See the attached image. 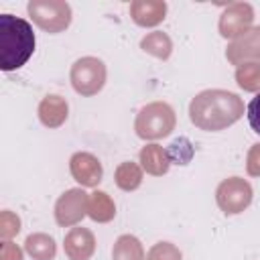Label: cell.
I'll return each mask as SVG.
<instances>
[{
  "instance_id": "obj_1",
  "label": "cell",
  "mask_w": 260,
  "mask_h": 260,
  "mask_svg": "<svg viewBox=\"0 0 260 260\" xmlns=\"http://www.w3.org/2000/svg\"><path fill=\"white\" fill-rule=\"evenodd\" d=\"M244 116V102L228 89H203L189 102V120L205 132H219Z\"/></svg>"
},
{
  "instance_id": "obj_2",
  "label": "cell",
  "mask_w": 260,
  "mask_h": 260,
  "mask_svg": "<svg viewBox=\"0 0 260 260\" xmlns=\"http://www.w3.org/2000/svg\"><path fill=\"white\" fill-rule=\"evenodd\" d=\"M32 26L14 14H0V69L14 71L22 67L35 53Z\"/></svg>"
},
{
  "instance_id": "obj_3",
  "label": "cell",
  "mask_w": 260,
  "mask_h": 260,
  "mask_svg": "<svg viewBox=\"0 0 260 260\" xmlns=\"http://www.w3.org/2000/svg\"><path fill=\"white\" fill-rule=\"evenodd\" d=\"M177 124V116L171 104L150 102L140 108L134 120V132L142 140H160L167 138Z\"/></svg>"
},
{
  "instance_id": "obj_4",
  "label": "cell",
  "mask_w": 260,
  "mask_h": 260,
  "mask_svg": "<svg viewBox=\"0 0 260 260\" xmlns=\"http://www.w3.org/2000/svg\"><path fill=\"white\" fill-rule=\"evenodd\" d=\"M26 12L32 22L49 35L63 32L73 18L71 6L65 0H30L26 4Z\"/></svg>"
},
{
  "instance_id": "obj_5",
  "label": "cell",
  "mask_w": 260,
  "mask_h": 260,
  "mask_svg": "<svg viewBox=\"0 0 260 260\" xmlns=\"http://www.w3.org/2000/svg\"><path fill=\"white\" fill-rule=\"evenodd\" d=\"M108 69L106 63L98 57H81L77 59L69 69V81L75 93L83 98H91L100 93L106 85Z\"/></svg>"
},
{
  "instance_id": "obj_6",
  "label": "cell",
  "mask_w": 260,
  "mask_h": 260,
  "mask_svg": "<svg viewBox=\"0 0 260 260\" xmlns=\"http://www.w3.org/2000/svg\"><path fill=\"white\" fill-rule=\"evenodd\" d=\"M252 195H254L252 185L242 177H228L215 189L217 207L225 215H238L246 211L252 203Z\"/></svg>"
},
{
  "instance_id": "obj_7",
  "label": "cell",
  "mask_w": 260,
  "mask_h": 260,
  "mask_svg": "<svg viewBox=\"0 0 260 260\" xmlns=\"http://www.w3.org/2000/svg\"><path fill=\"white\" fill-rule=\"evenodd\" d=\"M254 24V8L248 2H232L219 14L217 30L223 39L236 41L246 35Z\"/></svg>"
},
{
  "instance_id": "obj_8",
  "label": "cell",
  "mask_w": 260,
  "mask_h": 260,
  "mask_svg": "<svg viewBox=\"0 0 260 260\" xmlns=\"http://www.w3.org/2000/svg\"><path fill=\"white\" fill-rule=\"evenodd\" d=\"M87 193L81 187L67 189L55 203V221L61 228L77 225L87 215Z\"/></svg>"
},
{
  "instance_id": "obj_9",
  "label": "cell",
  "mask_w": 260,
  "mask_h": 260,
  "mask_svg": "<svg viewBox=\"0 0 260 260\" xmlns=\"http://www.w3.org/2000/svg\"><path fill=\"white\" fill-rule=\"evenodd\" d=\"M69 173L81 187H98L104 177V167L95 154L79 150L69 158Z\"/></svg>"
},
{
  "instance_id": "obj_10",
  "label": "cell",
  "mask_w": 260,
  "mask_h": 260,
  "mask_svg": "<svg viewBox=\"0 0 260 260\" xmlns=\"http://www.w3.org/2000/svg\"><path fill=\"white\" fill-rule=\"evenodd\" d=\"M225 59L232 65L260 63V26H252L246 35L232 41L225 49Z\"/></svg>"
},
{
  "instance_id": "obj_11",
  "label": "cell",
  "mask_w": 260,
  "mask_h": 260,
  "mask_svg": "<svg viewBox=\"0 0 260 260\" xmlns=\"http://www.w3.org/2000/svg\"><path fill=\"white\" fill-rule=\"evenodd\" d=\"M63 250L69 260H89L95 252V236L87 228H71L65 234Z\"/></svg>"
},
{
  "instance_id": "obj_12",
  "label": "cell",
  "mask_w": 260,
  "mask_h": 260,
  "mask_svg": "<svg viewBox=\"0 0 260 260\" xmlns=\"http://www.w3.org/2000/svg\"><path fill=\"white\" fill-rule=\"evenodd\" d=\"M167 16V2L165 0H134L130 2V18L134 24L142 28L156 26Z\"/></svg>"
},
{
  "instance_id": "obj_13",
  "label": "cell",
  "mask_w": 260,
  "mask_h": 260,
  "mask_svg": "<svg viewBox=\"0 0 260 260\" xmlns=\"http://www.w3.org/2000/svg\"><path fill=\"white\" fill-rule=\"evenodd\" d=\"M37 114L45 128H59L65 124V120L69 116V104L65 98H61L57 93H49L41 100Z\"/></svg>"
},
{
  "instance_id": "obj_14",
  "label": "cell",
  "mask_w": 260,
  "mask_h": 260,
  "mask_svg": "<svg viewBox=\"0 0 260 260\" xmlns=\"http://www.w3.org/2000/svg\"><path fill=\"white\" fill-rule=\"evenodd\" d=\"M138 160H140L142 171H146V173L152 175V177H162V175H167L169 169H171V162H173L169 150L162 148L160 144H154V142H150V144H146V146L140 148Z\"/></svg>"
},
{
  "instance_id": "obj_15",
  "label": "cell",
  "mask_w": 260,
  "mask_h": 260,
  "mask_svg": "<svg viewBox=\"0 0 260 260\" xmlns=\"http://www.w3.org/2000/svg\"><path fill=\"white\" fill-rule=\"evenodd\" d=\"M87 215L98 221V223H108L116 217V203L114 199L102 191V189H95L89 193L87 197Z\"/></svg>"
},
{
  "instance_id": "obj_16",
  "label": "cell",
  "mask_w": 260,
  "mask_h": 260,
  "mask_svg": "<svg viewBox=\"0 0 260 260\" xmlns=\"http://www.w3.org/2000/svg\"><path fill=\"white\" fill-rule=\"evenodd\" d=\"M24 252L32 260H53L57 256V244H55L53 236L37 232L24 240Z\"/></svg>"
},
{
  "instance_id": "obj_17",
  "label": "cell",
  "mask_w": 260,
  "mask_h": 260,
  "mask_svg": "<svg viewBox=\"0 0 260 260\" xmlns=\"http://www.w3.org/2000/svg\"><path fill=\"white\" fill-rule=\"evenodd\" d=\"M140 49L160 61H167L173 53V41L167 32L162 30H152V32H146L140 41Z\"/></svg>"
},
{
  "instance_id": "obj_18",
  "label": "cell",
  "mask_w": 260,
  "mask_h": 260,
  "mask_svg": "<svg viewBox=\"0 0 260 260\" xmlns=\"http://www.w3.org/2000/svg\"><path fill=\"white\" fill-rule=\"evenodd\" d=\"M114 183L118 189L122 191H136L140 185H142V167L138 162H132V160H124L116 167V173H114Z\"/></svg>"
},
{
  "instance_id": "obj_19",
  "label": "cell",
  "mask_w": 260,
  "mask_h": 260,
  "mask_svg": "<svg viewBox=\"0 0 260 260\" xmlns=\"http://www.w3.org/2000/svg\"><path fill=\"white\" fill-rule=\"evenodd\" d=\"M112 260H146L140 240L132 234H122L112 248Z\"/></svg>"
},
{
  "instance_id": "obj_20",
  "label": "cell",
  "mask_w": 260,
  "mask_h": 260,
  "mask_svg": "<svg viewBox=\"0 0 260 260\" xmlns=\"http://www.w3.org/2000/svg\"><path fill=\"white\" fill-rule=\"evenodd\" d=\"M236 83L240 89L260 93V63H244L236 67Z\"/></svg>"
},
{
  "instance_id": "obj_21",
  "label": "cell",
  "mask_w": 260,
  "mask_h": 260,
  "mask_svg": "<svg viewBox=\"0 0 260 260\" xmlns=\"http://www.w3.org/2000/svg\"><path fill=\"white\" fill-rule=\"evenodd\" d=\"M146 260H183L181 250L171 242H156L146 254Z\"/></svg>"
},
{
  "instance_id": "obj_22",
  "label": "cell",
  "mask_w": 260,
  "mask_h": 260,
  "mask_svg": "<svg viewBox=\"0 0 260 260\" xmlns=\"http://www.w3.org/2000/svg\"><path fill=\"white\" fill-rule=\"evenodd\" d=\"M18 232H20V217L14 211L4 209L0 213V238L6 242V240H12Z\"/></svg>"
},
{
  "instance_id": "obj_23",
  "label": "cell",
  "mask_w": 260,
  "mask_h": 260,
  "mask_svg": "<svg viewBox=\"0 0 260 260\" xmlns=\"http://www.w3.org/2000/svg\"><path fill=\"white\" fill-rule=\"evenodd\" d=\"M246 173L250 177H260V142L252 144L246 156Z\"/></svg>"
},
{
  "instance_id": "obj_24",
  "label": "cell",
  "mask_w": 260,
  "mask_h": 260,
  "mask_svg": "<svg viewBox=\"0 0 260 260\" xmlns=\"http://www.w3.org/2000/svg\"><path fill=\"white\" fill-rule=\"evenodd\" d=\"M246 114H248V122H250V128L260 136V93L248 104L246 108Z\"/></svg>"
},
{
  "instance_id": "obj_25",
  "label": "cell",
  "mask_w": 260,
  "mask_h": 260,
  "mask_svg": "<svg viewBox=\"0 0 260 260\" xmlns=\"http://www.w3.org/2000/svg\"><path fill=\"white\" fill-rule=\"evenodd\" d=\"M22 256H24V252H22V248L18 244H14L12 240L2 242V246H0V260H22Z\"/></svg>"
}]
</instances>
